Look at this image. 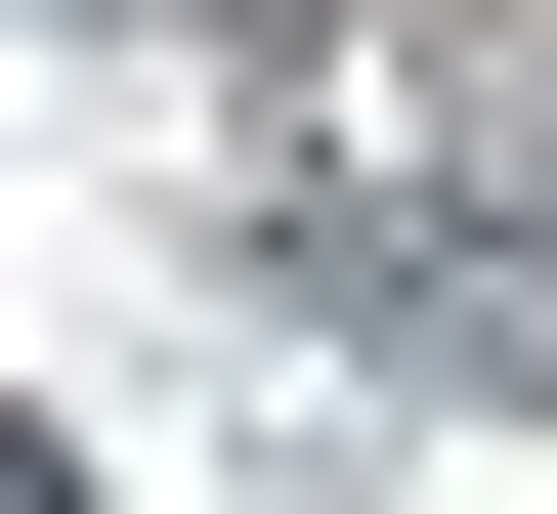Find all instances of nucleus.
I'll use <instances>...</instances> for the list:
<instances>
[{"label":"nucleus","mask_w":557,"mask_h":514,"mask_svg":"<svg viewBox=\"0 0 557 514\" xmlns=\"http://www.w3.org/2000/svg\"><path fill=\"white\" fill-rule=\"evenodd\" d=\"M0 514H86V472H44V429H0Z\"/></svg>","instance_id":"1"}]
</instances>
